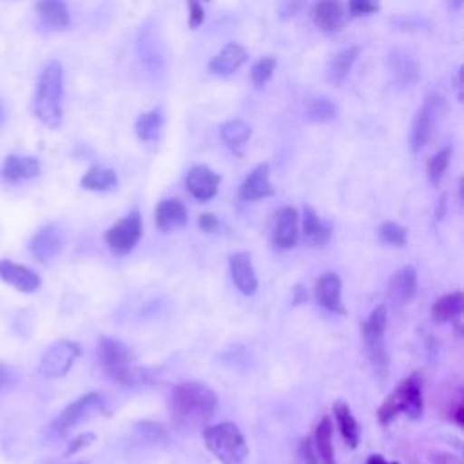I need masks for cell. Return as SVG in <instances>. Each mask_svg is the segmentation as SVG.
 <instances>
[{
	"instance_id": "1",
	"label": "cell",
	"mask_w": 464,
	"mask_h": 464,
	"mask_svg": "<svg viewBox=\"0 0 464 464\" xmlns=\"http://www.w3.org/2000/svg\"><path fill=\"white\" fill-rule=\"evenodd\" d=\"M218 408V395L203 382H181L169 395V411L179 426L207 422Z\"/></svg>"
},
{
	"instance_id": "46",
	"label": "cell",
	"mask_w": 464,
	"mask_h": 464,
	"mask_svg": "<svg viewBox=\"0 0 464 464\" xmlns=\"http://www.w3.org/2000/svg\"><path fill=\"white\" fill-rule=\"evenodd\" d=\"M462 76H464V71H462V67H460V69L457 71L455 80H453L455 91H457V100H459V102H462Z\"/></svg>"
},
{
	"instance_id": "12",
	"label": "cell",
	"mask_w": 464,
	"mask_h": 464,
	"mask_svg": "<svg viewBox=\"0 0 464 464\" xmlns=\"http://www.w3.org/2000/svg\"><path fill=\"white\" fill-rule=\"evenodd\" d=\"M388 69L392 74V82L397 89H410L419 82L420 69L417 60L401 49H395L388 56Z\"/></svg>"
},
{
	"instance_id": "45",
	"label": "cell",
	"mask_w": 464,
	"mask_h": 464,
	"mask_svg": "<svg viewBox=\"0 0 464 464\" xmlns=\"http://www.w3.org/2000/svg\"><path fill=\"white\" fill-rule=\"evenodd\" d=\"M14 381H16L14 372H13L9 366H5V364L0 362V392H4L5 388H9L11 384H14Z\"/></svg>"
},
{
	"instance_id": "16",
	"label": "cell",
	"mask_w": 464,
	"mask_h": 464,
	"mask_svg": "<svg viewBox=\"0 0 464 464\" xmlns=\"http://www.w3.org/2000/svg\"><path fill=\"white\" fill-rule=\"evenodd\" d=\"M62 246H63V237L58 227L54 225H44L29 243L33 257L40 263H47L53 257H56Z\"/></svg>"
},
{
	"instance_id": "31",
	"label": "cell",
	"mask_w": 464,
	"mask_h": 464,
	"mask_svg": "<svg viewBox=\"0 0 464 464\" xmlns=\"http://www.w3.org/2000/svg\"><path fill=\"white\" fill-rule=\"evenodd\" d=\"M464 308V294L462 292H451L444 294L440 299H437L431 306V317L437 323H448L457 319L462 314Z\"/></svg>"
},
{
	"instance_id": "49",
	"label": "cell",
	"mask_w": 464,
	"mask_h": 464,
	"mask_svg": "<svg viewBox=\"0 0 464 464\" xmlns=\"http://www.w3.org/2000/svg\"><path fill=\"white\" fill-rule=\"evenodd\" d=\"M444 212H446V194H442L437 203V219H442Z\"/></svg>"
},
{
	"instance_id": "36",
	"label": "cell",
	"mask_w": 464,
	"mask_h": 464,
	"mask_svg": "<svg viewBox=\"0 0 464 464\" xmlns=\"http://www.w3.org/2000/svg\"><path fill=\"white\" fill-rule=\"evenodd\" d=\"M450 156H451V150L450 149H442L439 150L435 156L430 158L428 161V183L431 187H437L448 169V163H450Z\"/></svg>"
},
{
	"instance_id": "24",
	"label": "cell",
	"mask_w": 464,
	"mask_h": 464,
	"mask_svg": "<svg viewBox=\"0 0 464 464\" xmlns=\"http://www.w3.org/2000/svg\"><path fill=\"white\" fill-rule=\"evenodd\" d=\"M417 272L413 266H402L401 270H397L388 285V295L393 303L397 304H406L410 303L415 294H417Z\"/></svg>"
},
{
	"instance_id": "35",
	"label": "cell",
	"mask_w": 464,
	"mask_h": 464,
	"mask_svg": "<svg viewBox=\"0 0 464 464\" xmlns=\"http://www.w3.org/2000/svg\"><path fill=\"white\" fill-rule=\"evenodd\" d=\"M276 65H277L276 56H263V58H259V60L252 65V69H250L252 85H254L256 89L265 87V83L272 78Z\"/></svg>"
},
{
	"instance_id": "48",
	"label": "cell",
	"mask_w": 464,
	"mask_h": 464,
	"mask_svg": "<svg viewBox=\"0 0 464 464\" xmlns=\"http://www.w3.org/2000/svg\"><path fill=\"white\" fill-rule=\"evenodd\" d=\"M453 419H455L457 426H462V424H464V408H462V404H460V402H459V404H457V408H455Z\"/></svg>"
},
{
	"instance_id": "37",
	"label": "cell",
	"mask_w": 464,
	"mask_h": 464,
	"mask_svg": "<svg viewBox=\"0 0 464 464\" xmlns=\"http://www.w3.org/2000/svg\"><path fill=\"white\" fill-rule=\"evenodd\" d=\"M406 237H408V232L402 225L395 223V221H386L379 227V239L384 243V245H390V246H404L406 245Z\"/></svg>"
},
{
	"instance_id": "23",
	"label": "cell",
	"mask_w": 464,
	"mask_h": 464,
	"mask_svg": "<svg viewBox=\"0 0 464 464\" xmlns=\"http://www.w3.org/2000/svg\"><path fill=\"white\" fill-rule=\"evenodd\" d=\"M0 174L7 183H18L22 179H31L40 174V161H38V158H33V156L9 154L4 160Z\"/></svg>"
},
{
	"instance_id": "14",
	"label": "cell",
	"mask_w": 464,
	"mask_h": 464,
	"mask_svg": "<svg viewBox=\"0 0 464 464\" xmlns=\"http://www.w3.org/2000/svg\"><path fill=\"white\" fill-rule=\"evenodd\" d=\"M310 18L314 25L324 33L339 31L346 22L343 0H314Z\"/></svg>"
},
{
	"instance_id": "3",
	"label": "cell",
	"mask_w": 464,
	"mask_h": 464,
	"mask_svg": "<svg viewBox=\"0 0 464 464\" xmlns=\"http://www.w3.org/2000/svg\"><path fill=\"white\" fill-rule=\"evenodd\" d=\"M399 413L410 419H419L422 415V377L411 373L401 381L393 393L377 410V419L382 426H388Z\"/></svg>"
},
{
	"instance_id": "32",
	"label": "cell",
	"mask_w": 464,
	"mask_h": 464,
	"mask_svg": "<svg viewBox=\"0 0 464 464\" xmlns=\"http://www.w3.org/2000/svg\"><path fill=\"white\" fill-rule=\"evenodd\" d=\"M80 185H82L83 188H87V190L107 192V190L116 188V185H118V176H116V172H114L112 169L94 165V167H91V169L83 174Z\"/></svg>"
},
{
	"instance_id": "33",
	"label": "cell",
	"mask_w": 464,
	"mask_h": 464,
	"mask_svg": "<svg viewBox=\"0 0 464 464\" xmlns=\"http://www.w3.org/2000/svg\"><path fill=\"white\" fill-rule=\"evenodd\" d=\"M163 123H165L163 112L160 109H152V111L143 112V114L138 116V120L134 123V129H136V134H138L140 140L152 141V140H158L161 136Z\"/></svg>"
},
{
	"instance_id": "6",
	"label": "cell",
	"mask_w": 464,
	"mask_h": 464,
	"mask_svg": "<svg viewBox=\"0 0 464 464\" xmlns=\"http://www.w3.org/2000/svg\"><path fill=\"white\" fill-rule=\"evenodd\" d=\"M107 415V408H105V401L100 393L91 392L85 393L82 397H78L76 401H72L71 404H67L51 422V431L56 437H65L69 435L78 424L92 419L94 415Z\"/></svg>"
},
{
	"instance_id": "8",
	"label": "cell",
	"mask_w": 464,
	"mask_h": 464,
	"mask_svg": "<svg viewBox=\"0 0 464 464\" xmlns=\"http://www.w3.org/2000/svg\"><path fill=\"white\" fill-rule=\"evenodd\" d=\"M388 323V308L386 304H379L372 310L368 319L362 324V335L366 343V350L370 355V361L375 368V372H386L388 368V357L384 350V330Z\"/></svg>"
},
{
	"instance_id": "11",
	"label": "cell",
	"mask_w": 464,
	"mask_h": 464,
	"mask_svg": "<svg viewBox=\"0 0 464 464\" xmlns=\"http://www.w3.org/2000/svg\"><path fill=\"white\" fill-rule=\"evenodd\" d=\"M138 54L141 65L150 74H161L165 71V49L158 34V27L152 20L145 22L138 34Z\"/></svg>"
},
{
	"instance_id": "20",
	"label": "cell",
	"mask_w": 464,
	"mask_h": 464,
	"mask_svg": "<svg viewBox=\"0 0 464 464\" xmlns=\"http://www.w3.org/2000/svg\"><path fill=\"white\" fill-rule=\"evenodd\" d=\"M0 279L20 292H34L42 283L34 270L9 259H0Z\"/></svg>"
},
{
	"instance_id": "42",
	"label": "cell",
	"mask_w": 464,
	"mask_h": 464,
	"mask_svg": "<svg viewBox=\"0 0 464 464\" xmlns=\"http://www.w3.org/2000/svg\"><path fill=\"white\" fill-rule=\"evenodd\" d=\"M188 4V25L192 29L199 27L205 20V11H203V5L199 4V0H187Z\"/></svg>"
},
{
	"instance_id": "19",
	"label": "cell",
	"mask_w": 464,
	"mask_h": 464,
	"mask_svg": "<svg viewBox=\"0 0 464 464\" xmlns=\"http://www.w3.org/2000/svg\"><path fill=\"white\" fill-rule=\"evenodd\" d=\"M154 221L158 230L161 232H172L178 228H183L188 221L187 207L178 198H167L158 203L154 210Z\"/></svg>"
},
{
	"instance_id": "47",
	"label": "cell",
	"mask_w": 464,
	"mask_h": 464,
	"mask_svg": "<svg viewBox=\"0 0 464 464\" xmlns=\"http://www.w3.org/2000/svg\"><path fill=\"white\" fill-rule=\"evenodd\" d=\"M364 464H399V462H390L382 455H370Z\"/></svg>"
},
{
	"instance_id": "22",
	"label": "cell",
	"mask_w": 464,
	"mask_h": 464,
	"mask_svg": "<svg viewBox=\"0 0 464 464\" xmlns=\"http://www.w3.org/2000/svg\"><path fill=\"white\" fill-rule=\"evenodd\" d=\"M248 60V53L241 44L230 42L227 44L219 54H216L210 62H208V69L210 72L218 74V76H230L234 74L245 62Z\"/></svg>"
},
{
	"instance_id": "25",
	"label": "cell",
	"mask_w": 464,
	"mask_h": 464,
	"mask_svg": "<svg viewBox=\"0 0 464 464\" xmlns=\"http://www.w3.org/2000/svg\"><path fill=\"white\" fill-rule=\"evenodd\" d=\"M303 236L310 246H324L332 237V227L310 205L303 207Z\"/></svg>"
},
{
	"instance_id": "27",
	"label": "cell",
	"mask_w": 464,
	"mask_h": 464,
	"mask_svg": "<svg viewBox=\"0 0 464 464\" xmlns=\"http://www.w3.org/2000/svg\"><path fill=\"white\" fill-rule=\"evenodd\" d=\"M36 11L42 24L51 29H65L71 24V14L63 0H38Z\"/></svg>"
},
{
	"instance_id": "40",
	"label": "cell",
	"mask_w": 464,
	"mask_h": 464,
	"mask_svg": "<svg viewBox=\"0 0 464 464\" xmlns=\"http://www.w3.org/2000/svg\"><path fill=\"white\" fill-rule=\"evenodd\" d=\"M299 455L304 460V464H321L319 455H317L315 446H314V440L308 439V437L299 442Z\"/></svg>"
},
{
	"instance_id": "17",
	"label": "cell",
	"mask_w": 464,
	"mask_h": 464,
	"mask_svg": "<svg viewBox=\"0 0 464 464\" xmlns=\"http://www.w3.org/2000/svg\"><path fill=\"white\" fill-rule=\"evenodd\" d=\"M274 192H276V188L270 183V167H268V163L256 165L239 187V198L243 201H256V199H261V198H268Z\"/></svg>"
},
{
	"instance_id": "9",
	"label": "cell",
	"mask_w": 464,
	"mask_h": 464,
	"mask_svg": "<svg viewBox=\"0 0 464 464\" xmlns=\"http://www.w3.org/2000/svg\"><path fill=\"white\" fill-rule=\"evenodd\" d=\"M141 237V216L130 210L105 232V243L114 256H125L138 245Z\"/></svg>"
},
{
	"instance_id": "2",
	"label": "cell",
	"mask_w": 464,
	"mask_h": 464,
	"mask_svg": "<svg viewBox=\"0 0 464 464\" xmlns=\"http://www.w3.org/2000/svg\"><path fill=\"white\" fill-rule=\"evenodd\" d=\"M62 100H63V69L58 62H49L40 74L38 91L34 98V112L45 127L58 129L62 125V118H63Z\"/></svg>"
},
{
	"instance_id": "28",
	"label": "cell",
	"mask_w": 464,
	"mask_h": 464,
	"mask_svg": "<svg viewBox=\"0 0 464 464\" xmlns=\"http://www.w3.org/2000/svg\"><path fill=\"white\" fill-rule=\"evenodd\" d=\"M250 132H252L250 125L243 120H228V121L221 123V127H219L221 141L237 156L243 154L241 149L248 141Z\"/></svg>"
},
{
	"instance_id": "44",
	"label": "cell",
	"mask_w": 464,
	"mask_h": 464,
	"mask_svg": "<svg viewBox=\"0 0 464 464\" xmlns=\"http://www.w3.org/2000/svg\"><path fill=\"white\" fill-rule=\"evenodd\" d=\"M94 439H96V437H94V433H91V431L78 435L76 439H72V440L69 442V446H67V450H65V455H71V453H76V451H80L82 448L89 446V444H91Z\"/></svg>"
},
{
	"instance_id": "18",
	"label": "cell",
	"mask_w": 464,
	"mask_h": 464,
	"mask_svg": "<svg viewBox=\"0 0 464 464\" xmlns=\"http://www.w3.org/2000/svg\"><path fill=\"white\" fill-rule=\"evenodd\" d=\"M315 299L317 303L334 314H341L344 315V304H343V297H341V277L335 272H326L323 276H319V279L315 281Z\"/></svg>"
},
{
	"instance_id": "4",
	"label": "cell",
	"mask_w": 464,
	"mask_h": 464,
	"mask_svg": "<svg viewBox=\"0 0 464 464\" xmlns=\"http://www.w3.org/2000/svg\"><path fill=\"white\" fill-rule=\"evenodd\" d=\"M203 440L221 464H245L248 457L246 440L234 422H219L205 428Z\"/></svg>"
},
{
	"instance_id": "38",
	"label": "cell",
	"mask_w": 464,
	"mask_h": 464,
	"mask_svg": "<svg viewBox=\"0 0 464 464\" xmlns=\"http://www.w3.org/2000/svg\"><path fill=\"white\" fill-rule=\"evenodd\" d=\"M381 9L379 0H348V11L353 16H364Z\"/></svg>"
},
{
	"instance_id": "13",
	"label": "cell",
	"mask_w": 464,
	"mask_h": 464,
	"mask_svg": "<svg viewBox=\"0 0 464 464\" xmlns=\"http://www.w3.org/2000/svg\"><path fill=\"white\" fill-rule=\"evenodd\" d=\"M221 176L207 165H196L187 172L185 187L188 194L198 201H208L218 194Z\"/></svg>"
},
{
	"instance_id": "39",
	"label": "cell",
	"mask_w": 464,
	"mask_h": 464,
	"mask_svg": "<svg viewBox=\"0 0 464 464\" xmlns=\"http://www.w3.org/2000/svg\"><path fill=\"white\" fill-rule=\"evenodd\" d=\"M136 430H138V433H140L143 439H147V440H160V439H163V435H165L163 428H161L160 424L152 422V420H141V422H138V424H136Z\"/></svg>"
},
{
	"instance_id": "10",
	"label": "cell",
	"mask_w": 464,
	"mask_h": 464,
	"mask_svg": "<svg viewBox=\"0 0 464 464\" xmlns=\"http://www.w3.org/2000/svg\"><path fill=\"white\" fill-rule=\"evenodd\" d=\"M80 344L74 341H58L51 344L40 359V373L49 379H60L69 373L80 355Z\"/></svg>"
},
{
	"instance_id": "29",
	"label": "cell",
	"mask_w": 464,
	"mask_h": 464,
	"mask_svg": "<svg viewBox=\"0 0 464 464\" xmlns=\"http://www.w3.org/2000/svg\"><path fill=\"white\" fill-rule=\"evenodd\" d=\"M334 417L337 420V426H339V431L344 439V442L350 446V448H357L359 444V435H361V428L355 420V417L352 415L350 411V406L344 402V401H335L334 406Z\"/></svg>"
},
{
	"instance_id": "41",
	"label": "cell",
	"mask_w": 464,
	"mask_h": 464,
	"mask_svg": "<svg viewBox=\"0 0 464 464\" xmlns=\"http://www.w3.org/2000/svg\"><path fill=\"white\" fill-rule=\"evenodd\" d=\"M303 7H304V0H283L279 4V18L283 20L294 18L303 11Z\"/></svg>"
},
{
	"instance_id": "21",
	"label": "cell",
	"mask_w": 464,
	"mask_h": 464,
	"mask_svg": "<svg viewBox=\"0 0 464 464\" xmlns=\"http://www.w3.org/2000/svg\"><path fill=\"white\" fill-rule=\"evenodd\" d=\"M228 266H230V276H232L236 288L245 295H252L257 290V277L254 272L250 254H246V252L232 254Z\"/></svg>"
},
{
	"instance_id": "5",
	"label": "cell",
	"mask_w": 464,
	"mask_h": 464,
	"mask_svg": "<svg viewBox=\"0 0 464 464\" xmlns=\"http://www.w3.org/2000/svg\"><path fill=\"white\" fill-rule=\"evenodd\" d=\"M98 357L105 372L118 382L140 384L149 381V372L138 366H130V350L118 339L100 337Z\"/></svg>"
},
{
	"instance_id": "43",
	"label": "cell",
	"mask_w": 464,
	"mask_h": 464,
	"mask_svg": "<svg viewBox=\"0 0 464 464\" xmlns=\"http://www.w3.org/2000/svg\"><path fill=\"white\" fill-rule=\"evenodd\" d=\"M198 228L205 234H212V232H218L219 230V219L210 214V212H205L198 218Z\"/></svg>"
},
{
	"instance_id": "50",
	"label": "cell",
	"mask_w": 464,
	"mask_h": 464,
	"mask_svg": "<svg viewBox=\"0 0 464 464\" xmlns=\"http://www.w3.org/2000/svg\"><path fill=\"white\" fill-rule=\"evenodd\" d=\"M446 4H448V7H450L451 11H459V9L462 7L464 0H446Z\"/></svg>"
},
{
	"instance_id": "15",
	"label": "cell",
	"mask_w": 464,
	"mask_h": 464,
	"mask_svg": "<svg viewBox=\"0 0 464 464\" xmlns=\"http://www.w3.org/2000/svg\"><path fill=\"white\" fill-rule=\"evenodd\" d=\"M299 216L294 207H285L276 218L272 230V245L276 250H288L297 243Z\"/></svg>"
},
{
	"instance_id": "51",
	"label": "cell",
	"mask_w": 464,
	"mask_h": 464,
	"mask_svg": "<svg viewBox=\"0 0 464 464\" xmlns=\"http://www.w3.org/2000/svg\"><path fill=\"white\" fill-rule=\"evenodd\" d=\"M5 121V109H4V103L0 100V125Z\"/></svg>"
},
{
	"instance_id": "26",
	"label": "cell",
	"mask_w": 464,
	"mask_h": 464,
	"mask_svg": "<svg viewBox=\"0 0 464 464\" xmlns=\"http://www.w3.org/2000/svg\"><path fill=\"white\" fill-rule=\"evenodd\" d=\"M359 53H361V47L352 45V47H346V49L339 51L337 54H334L326 65V80L335 87L341 85L348 78L355 60L359 58Z\"/></svg>"
},
{
	"instance_id": "30",
	"label": "cell",
	"mask_w": 464,
	"mask_h": 464,
	"mask_svg": "<svg viewBox=\"0 0 464 464\" xmlns=\"http://www.w3.org/2000/svg\"><path fill=\"white\" fill-rule=\"evenodd\" d=\"M332 433H334V424L328 415H324L319 424L315 426L314 431V446L319 455V460L323 464H337L335 455H334V444H332Z\"/></svg>"
},
{
	"instance_id": "7",
	"label": "cell",
	"mask_w": 464,
	"mask_h": 464,
	"mask_svg": "<svg viewBox=\"0 0 464 464\" xmlns=\"http://www.w3.org/2000/svg\"><path fill=\"white\" fill-rule=\"evenodd\" d=\"M442 109H444V98L439 92H431L424 100V103L417 109L411 123V132H410L411 152H420L430 143V140L435 134L437 120Z\"/></svg>"
},
{
	"instance_id": "34",
	"label": "cell",
	"mask_w": 464,
	"mask_h": 464,
	"mask_svg": "<svg viewBox=\"0 0 464 464\" xmlns=\"http://www.w3.org/2000/svg\"><path fill=\"white\" fill-rule=\"evenodd\" d=\"M337 105L326 98V96H315L308 102V107H306V118L310 121H315V123H326V121H332L337 118Z\"/></svg>"
}]
</instances>
